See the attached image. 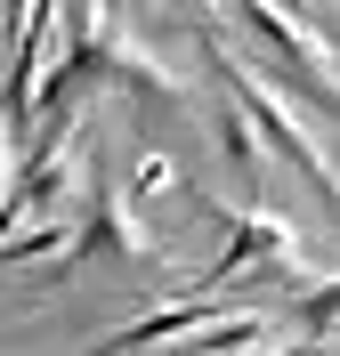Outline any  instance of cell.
<instances>
[{"mask_svg":"<svg viewBox=\"0 0 340 356\" xmlns=\"http://www.w3.org/2000/svg\"><path fill=\"white\" fill-rule=\"evenodd\" d=\"M162 186H170V162H162V154H138V195H162Z\"/></svg>","mask_w":340,"mask_h":356,"instance_id":"obj_1","label":"cell"}]
</instances>
